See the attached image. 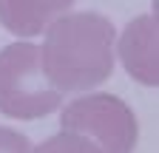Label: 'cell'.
<instances>
[{
    "instance_id": "obj_1",
    "label": "cell",
    "mask_w": 159,
    "mask_h": 153,
    "mask_svg": "<svg viewBox=\"0 0 159 153\" xmlns=\"http://www.w3.org/2000/svg\"><path fill=\"white\" fill-rule=\"evenodd\" d=\"M114 23L102 14H60L48 23L40 48V63L48 82L63 94L88 91L105 82L114 71Z\"/></svg>"
},
{
    "instance_id": "obj_2",
    "label": "cell",
    "mask_w": 159,
    "mask_h": 153,
    "mask_svg": "<svg viewBox=\"0 0 159 153\" xmlns=\"http://www.w3.org/2000/svg\"><path fill=\"white\" fill-rule=\"evenodd\" d=\"M63 105L40 63V48L29 40L11 43L0 51V113L11 119H40Z\"/></svg>"
},
{
    "instance_id": "obj_3",
    "label": "cell",
    "mask_w": 159,
    "mask_h": 153,
    "mask_svg": "<svg viewBox=\"0 0 159 153\" xmlns=\"http://www.w3.org/2000/svg\"><path fill=\"white\" fill-rule=\"evenodd\" d=\"M60 128L88 136L102 153H134L136 147V116L114 94H85L68 102L60 113Z\"/></svg>"
},
{
    "instance_id": "obj_4",
    "label": "cell",
    "mask_w": 159,
    "mask_h": 153,
    "mask_svg": "<svg viewBox=\"0 0 159 153\" xmlns=\"http://www.w3.org/2000/svg\"><path fill=\"white\" fill-rule=\"evenodd\" d=\"M119 60L125 71L142 85H159L156 65V14H142L119 37Z\"/></svg>"
},
{
    "instance_id": "obj_5",
    "label": "cell",
    "mask_w": 159,
    "mask_h": 153,
    "mask_svg": "<svg viewBox=\"0 0 159 153\" xmlns=\"http://www.w3.org/2000/svg\"><path fill=\"white\" fill-rule=\"evenodd\" d=\"M77 0H0V26L14 37H37Z\"/></svg>"
},
{
    "instance_id": "obj_6",
    "label": "cell",
    "mask_w": 159,
    "mask_h": 153,
    "mask_svg": "<svg viewBox=\"0 0 159 153\" xmlns=\"http://www.w3.org/2000/svg\"><path fill=\"white\" fill-rule=\"evenodd\" d=\"M31 153H102L88 136L74 130H60L54 136H48L43 145L31 147Z\"/></svg>"
},
{
    "instance_id": "obj_7",
    "label": "cell",
    "mask_w": 159,
    "mask_h": 153,
    "mask_svg": "<svg viewBox=\"0 0 159 153\" xmlns=\"http://www.w3.org/2000/svg\"><path fill=\"white\" fill-rule=\"evenodd\" d=\"M0 153H31V142L14 128H0Z\"/></svg>"
}]
</instances>
